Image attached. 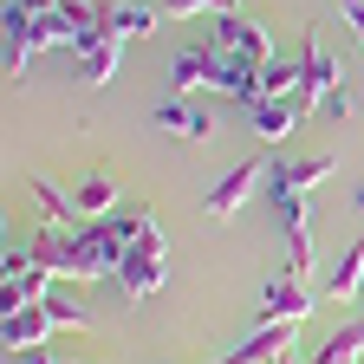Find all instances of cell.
I'll return each instance as SVG.
<instances>
[{
	"label": "cell",
	"mask_w": 364,
	"mask_h": 364,
	"mask_svg": "<svg viewBox=\"0 0 364 364\" xmlns=\"http://www.w3.org/2000/svg\"><path fill=\"white\" fill-rule=\"evenodd\" d=\"M59 364H78V358H59Z\"/></svg>",
	"instance_id": "obj_27"
},
{
	"label": "cell",
	"mask_w": 364,
	"mask_h": 364,
	"mask_svg": "<svg viewBox=\"0 0 364 364\" xmlns=\"http://www.w3.org/2000/svg\"><path fill=\"white\" fill-rule=\"evenodd\" d=\"M260 312L267 318H287V326H306V318H312V287L299 280V273H280V280H267Z\"/></svg>",
	"instance_id": "obj_10"
},
{
	"label": "cell",
	"mask_w": 364,
	"mask_h": 364,
	"mask_svg": "<svg viewBox=\"0 0 364 364\" xmlns=\"http://www.w3.org/2000/svg\"><path fill=\"white\" fill-rule=\"evenodd\" d=\"M260 182H267V169H260V163H235L228 176H215V189L202 196V208H208V215H235V208L260 189Z\"/></svg>",
	"instance_id": "obj_11"
},
{
	"label": "cell",
	"mask_w": 364,
	"mask_h": 364,
	"mask_svg": "<svg viewBox=\"0 0 364 364\" xmlns=\"http://www.w3.org/2000/svg\"><path fill=\"white\" fill-rule=\"evenodd\" d=\"M26 254H33L39 267H53L59 280H72V287L117 280V267L105 260V247L91 241L85 221H46V228H33V235H26Z\"/></svg>",
	"instance_id": "obj_2"
},
{
	"label": "cell",
	"mask_w": 364,
	"mask_h": 364,
	"mask_svg": "<svg viewBox=\"0 0 364 364\" xmlns=\"http://www.w3.org/2000/svg\"><path fill=\"white\" fill-rule=\"evenodd\" d=\"M33 364H59V358H53V351H33Z\"/></svg>",
	"instance_id": "obj_24"
},
{
	"label": "cell",
	"mask_w": 364,
	"mask_h": 364,
	"mask_svg": "<svg viewBox=\"0 0 364 364\" xmlns=\"http://www.w3.org/2000/svg\"><path fill=\"white\" fill-rule=\"evenodd\" d=\"M208 39L221 46L228 59H247V65H267V59H273V33H267L260 20H247V14H221Z\"/></svg>",
	"instance_id": "obj_7"
},
{
	"label": "cell",
	"mask_w": 364,
	"mask_h": 364,
	"mask_svg": "<svg viewBox=\"0 0 364 364\" xmlns=\"http://www.w3.org/2000/svg\"><path fill=\"white\" fill-rule=\"evenodd\" d=\"M241 111H247V124L267 136V144L293 136V124L306 117V105H299V98H254V105H241Z\"/></svg>",
	"instance_id": "obj_12"
},
{
	"label": "cell",
	"mask_w": 364,
	"mask_h": 364,
	"mask_svg": "<svg viewBox=\"0 0 364 364\" xmlns=\"http://www.w3.org/2000/svg\"><path fill=\"white\" fill-rule=\"evenodd\" d=\"M46 306H53V318H59V332H91V312H85L78 299H65V293H46Z\"/></svg>",
	"instance_id": "obj_20"
},
{
	"label": "cell",
	"mask_w": 364,
	"mask_h": 364,
	"mask_svg": "<svg viewBox=\"0 0 364 364\" xmlns=\"http://www.w3.org/2000/svg\"><path fill=\"white\" fill-rule=\"evenodd\" d=\"M156 7H163V20H196V14L221 20V14H235V0H156Z\"/></svg>",
	"instance_id": "obj_19"
},
{
	"label": "cell",
	"mask_w": 364,
	"mask_h": 364,
	"mask_svg": "<svg viewBox=\"0 0 364 364\" xmlns=\"http://www.w3.org/2000/svg\"><path fill=\"white\" fill-rule=\"evenodd\" d=\"M351 208H358V215H364V182H358V189H351Z\"/></svg>",
	"instance_id": "obj_23"
},
{
	"label": "cell",
	"mask_w": 364,
	"mask_h": 364,
	"mask_svg": "<svg viewBox=\"0 0 364 364\" xmlns=\"http://www.w3.org/2000/svg\"><path fill=\"white\" fill-rule=\"evenodd\" d=\"M53 280H59V273H53V267H39L26 247H20V254H7V267H0V312L46 299V293H53Z\"/></svg>",
	"instance_id": "obj_4"
},
{
	"label": "cell",
	"mask_w": 364,
	"mask_h": 364,
	"mask_svg": "<svg viewBox=\"0 0 364 364\" xmlns=\"http://www.w3.org/2000/svg\"><path fill=\"white\" fill-rule=\"evenodd\" d=\"M293 332L299 326H287V318H260V332L241 338L221 364H280V358H293Z\"/></svg>",
	"instance_id": "obj_9"
},
{
	"label": "cell",
	"mask_w": 364,
	"mask_h": 364,
	"mask_svg": "<svg viewBox=\"0 0 364 364\" xmlns=\"http://www.w3.org/2000/svg\"><path fill=\"white\" fill-rule=\"evenodd\" d=\"M332 176V156H306V163H273L267 182H260V196L280 208V228H287V273H312V221H306V196H312V182H326Z\"/></svg>",
	"instance_id": "obj_1"
},
{
	"label": "cell",
	"mask_w": 364,
	"mask_h": 364,
	"mask_svg": "<svg viewBox=\"0 0 364 364\" xmlns=\"http://www.w3.org/2000/svg\"><path fill=\"white\" fill-rule=\"evenodd\" d=\"M358 318H364V293H358Z\"/></svg>",
	"instance_id": "obj_26"
},
{
	"label": "cell",
	"mask_w": 364,
	"mask_h": 364,
	"mask_svg": "<svg viewBox=\"0 0 364 364\" xmlns=\"http://www.w3.org/2000/svg\"><path fill=\"white\" fill-rule=\"evenodd\" d=\"M299 105L306 111H318V105H326L332 98V91H338V53H332V46H318L312 33H306V53H299Z\"/></svg>",
	"instance_id": "obj_8"
},
{
	"label": "cell",
	"mask_w": 364,
	"mask_h": 364,
	"mask_svg": "<svg viewBox=\"0 0 364 364\" xmlns=\"http://www.w3.org/2000/svg\"><path fill=\"white\" fill-rule=\"evenodd\" d=\"M338 7H345V14H351V7H364V0H338Z\"/></svg>",
	"instance_id": "obj_25"
},
{
	"label": "cell",
	"mask_w": 364,
	"mask_h": 364,
	"mask_svg": "<svg viewBox=\"0 0 364 364\" xmlns=\"http://www.w3.org/2000/svg\"><path fill=\"white\" fill-rule=\"evenodd\" d=\"M156 14H163V7H144V0H105V7H98V20H105L117 39H144V33H156Z\"/></svg>",
	"instance_id": "obj_14"
},
{
	"label": "cell",
	"mask_w": 364,
	"mask_h": 364,
	"mask_svg": "<svg viewBox=\"0 0 364 364\" xmlns=\"http://www.w3.org/2000/svg\"><path fill=\"white\" fill-rule=\"evenodd\" d=\"M20 7H26V14H53L59 0H20Z\"/></svg>",
	"instance_id": "obj_22"
},
{
	"label": "cell",
	"mask_w": 364,
	"mask_h": 364,
	"mask_svg": "<svg viewBox=\"0 0 364 364\" xmlns=\"http://www.w3.org/2000/svg\"><path fill=\"white\" fill-rule=\"evenodd\" d=\"M364 358V318H351V326H338L326 345L312 351V364H358Z\"/></svg>",
	"instance_id": "obj_17"
},
{
	"label": "cell",
	"mask_w": 364,
	"mask_h": 364,
	"mask_svg": "<svg viewBox=\"0 0 364 364\" xmlns=\"http://www.w3.org/2000/svg\"><path fill=\"white\" fill-rule=\"evenodd\" d=\"M364 293V235L332 260V273H326V299H358Z\"/></svg>",
	"instance_id": "obj_15"
},
{
	"label": "cell",
	"mask_w": 364,
	"mask_h": 364,
	"mask_svg": "<svg viewBox=\"0 0 364 364\" xmlns=\"http://www.w3.org/2000/svg\"><path fill=\"white\" fill-rule=\"evenodd\" d=\"M65 196H72V215H78V221H98V215L117 208V182H111V176H85V182H72Z\"/></svg>",
	"instance_id": "obj_16"
},
{
	"label": "cell",
	"mask_w": 364,
	"mask_h": 364,
	"mask_svg": "<svg viewBox=\"0 0 364 364\" xmlns=\"http://www.w3.org/2000/svg\"><path fill=\"white\" fill-rule=\"evenodd\" d=\"M156 124L169 136H182V144H202V136H215V117L196 111V105H182V91H169V105H156Z\"/></svg>",
	"instance_id": "obj_13"
},
{
	"label": "cell",
	"mask_w": 364,
	"mask_h": 364,
	"mask_svg": "<svg viewBox=\"0 0 364 364\" xmlns=\"http://www.w3.org/2000/svg\"><path fill=\"white\" fill-rule=\"evenodd\" d=\"M318 111H326V117H351V91L338 85V91H332V98H326V105H318Z\"/></svg>",
	"instance_id": "obj_21"
},
{
	"label": "cell",
	"mask_w": 364,
	"mask_h": 364,
	"mask_svg": "<svg viewBox=\"0 0 364 364\" xmlns=\"http://www.w3.org/2000/svg\"><path fill=\"white\" fill-rule=\"evenodd\" d=\"M163 280H169V235L150 221L136 235V247L117 260V287H124V299H150V293H163Z\"/></svg>",
	"instance_id": "obj_3"
},
{
	"label": "cell",
	"mask_w": 364,
	"mask_h": 364,
	"mask_svg": "<svg viewBox=\"0 0 364 364\" xmlns=\"http://www.w3.org/2000/svg\"><path fill=\"white\" fill-rule=\"evenodd\" d=\"M299 65H287V59H267L260 65V98H299Z\"/></svg>",
	"instance_id": "obj_18"
},
{
	"label": "cell",
	"mask_w": 364,
	"mask_h": 364,
	"mask_svg": "<svg viewBox=\"0 0 364 364\" xmlns=\"http://www.w3.org/2000/svg\"><path fill=\"white\" fill-rule=\"evenodd\" d=\"M53 332H59V318H53V306H46V299L0 312V345H7V358H14V351H46V338H53Z\"/></svg>",
	"instance_id": "obj_6"
},
{
	"label": "cell",
	"mask_w": 364,
	"mask_h": 364,
	"mask_svg": "<svg viewBox=\"0 0 364 364\" xmlns=\"http://www.w3.org/2000/svg\"><path fill=\"white\" fill-rule=\"evenodd\" d=\"M124 46H130V39H117L105 20H98V26H85V33L72 39V53H78V72H85V85H111V78H117V65H124Z\"/></svg>",
	"instance_id": "obj_5"
}]
</instances>
